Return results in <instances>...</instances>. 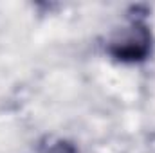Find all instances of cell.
I'll list each match as a JSON object with an SVG mask.
<instances>
[{"instance_id":"6da1fadb","label":"cell","mask_w":155,"mask_h":153,"mask_svg":"<svg viewBox=\"0 0 155 153\" xmlns=\"http://www.w3.org/2000/svg\"><path fill=\"white\" fill-rule=\"evenodd\" d=\"M152 52V33L148 25L135 18L132 25L123 31L108 45V54L123 63H139L144 61Z\"/></svg>"},{"instance_id":"7a4b0ae2","label":"cell","mask_w":155,"mask_h":153,"mask_svg":"<svg viewBox=\"0 0 155 153\" xmlns=\"http://www.w3.org/2000/svg\"><path fill=\"white\" fill-rule=\"evenodd\" d=\"M54 153H79V151L76 150V146L71 144V142H60V144L56 146Z\"/></svg>"}]
</instances>
